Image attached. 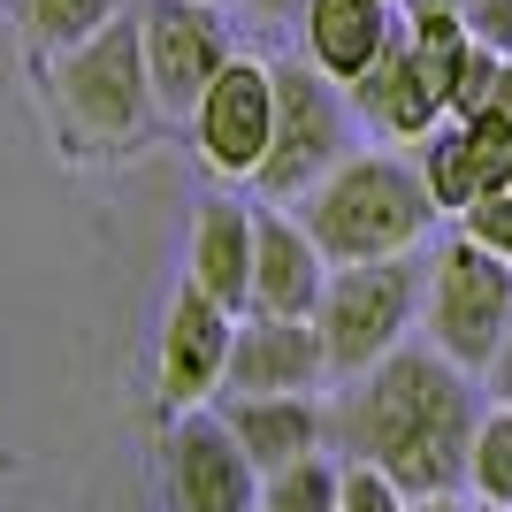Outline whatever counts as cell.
Returning <instances> with one entry per match:
<instances>
[{
  "instance_id": "cell-16",
  "label": "cell",
  "mask_w": 512,
  "mask_h": 512,
  "mask_svg": "<svg viewBox=\"0 0 512 512\" xmlns=\"http://www.w3.org/2000/svg\"><path fill=\"white\" fill-rule=\"evenodd\" d=\"M505 161L512 153L467 138L459 123H436L428 138H413V169H421L436 214H451V222H459V207H474L482 192H505Z\"/></svg>"
},
{
  "instance_id": "cell-15",
  "label": "cell",
  "mask_w": 512,
  "mask_h": 512,
  "mask_svg": "<svg viewBox=\"0 0 512 512\" xmlns=\"http://www.w3.org/2000/svg\"><path fill=\"white\" fill-rule=\"evenodd\" d=\"M299 31H306V62L321 77L352 85L398 39V8L390 0H299Z\"/></svg>"
},
{
  "instance_id": "cell-1",
  "label": "cell",
  "mask_w": 512,
  "mask_h": 512,
  "mask_svg": "<svg viewBox=\"0 0 512 512\" xmlns=\"http://www.w3.org/2000/svg\"><path fill=\"white\" fill-rule=\"evenodd\" d=\"M482 421L474 375L451 367L436 344H398L383 360L352 375L344 406L329 413L337 444L367 467H383L406 497L467 490V444Z\"/></svg>"
},
{
  "instance_id": "cell-6",
  "label": "cell",
  "mask_w": 512,
  "mask_h": 512,
  "mask_svg": "<svg viewBox=\"0 0 512 512\" xmlns=\"http://www.w3.org/2000/svg\"><path fill=\"white\" fill-rule=\"evenodd\" d=\"M421 321H428V344L451 367L482 375L512 329V260L482 253L474 237L436 245V260L421 268Z\"/></svg>"
},
{
  "instance_id": "cell-27",
  "label": "cell",
  "mask_w": 512,
  "mask_h": 512,
  "mask_svg": "<svg viewBox=\"0 0 512 512\" xmlns=\"http://www.w3.org/2000/svg\"><path fill=\"white\" fill-rule=\"evenodd\" d=\"M505 192H512V161H505Z\"/></svg>"
},
{
  "instance_id": "cell-29",
  "label": "cell",
  "mask_w": 512,
  "mask_h": 512,
  "mask_svg": "<svg viewBox=\"0 0 512 512\" xmlns=\"http://www.w3.org/2000/svg\"><path fill=\"white\" fill-rule=\"evenodd\" d=\"M214 8H222V0H214Z\"/></svg>"
},
{
  "instance_id": "cell-18",
  "label": "cell",
  "mask_w": 512,
  "mask_h": 512,
  "mask_svg": "<svg viewBox=\"0 0 512 512\" xmlns=\"http://www.w3.org/2000/svg\"><path fill=\"white\" fill-rule=\"evenodd\" d=\"M467 490H474V505L512 512V406H482L474 444H467Z\"/></svg>"
},
{
  "instance_id": "cell-2",
  "label": "cell",
  "mask_w": 512,
  "mask_h": 512,
  "mask_svg": "<svg viewBox=\"0 0 512 512\" xmlns=\"http://www.w3.org/2000/svg\"><path fill=\"white\" fill-rule=\"evenodd\" d=\"M299 222L329 268H352V260L421 253L436 230V199L406 153H344L314 192H299Z\"/></svg>"
},
{
  "instance_id": "cell-13",
  "label": "cell",
  "mask_w": 512,
  "mask_h": 512,
  "mask_svg": "<svg viewBox=\"0 0 512 512\" xmlns=\"http://www.w3.org/2000/svg\"><path fill=\"white\" fill-rule=\"evenodd\" d=\"M184 283L207 291L214 306L245 314L253 306V207L245 199H199L192 214V253H184Z\"/></svg>"
},
{
  "instance_id": "cell-14",
  "label": "cell",
  "mask_w": 512,
  "mask_h": 512,
  "mask_svg": "<svg viewBox=\"0 0 512 512\" xmlns=\"http://www.w3.org/2000/svg\"><path fill=\"white\" fill-rule=\"evenodd\" d=\"M222 428L237 436V451L253 459V474H276L291 459H314L329 444V413L314 406V390H283V398H230Z\"/></svg>"
},
{
  "instance_id": "cell-3",
  "label": "cell",
  "mask_w": 512,
  "mask_h": 512,
  "mask_svg": "<svg viewBox=\"0 0 512 512\" xmlns=\"http://www.w3.org/2000/svg\"><path fill=\"white\" fill-rule=\"evenodd\" d=\"M54 107L85 146H138L153 130V77H146V46H138V16L100 23L92 39L54 54Z\"/></svg>"
},
{
  "instance_id": "cell-10",
  "label": "cell",
  "mask_w": 512,
  "mask_h": 512,
  "mask_svg": "<svg viewBox=\"0 0 512 512\" xmlns=\"http://www.w3.org/2000/svg\"><path fill=\"white\" fill-rule=\"evenodd\" d=\"M321 375H329V352H321L314 321L237 314L230 367H222V390H230V398H283V390H314Z\"/></svg>"
},
{
  "instance_id": "cell-12",
  "label": "cell",
  "mask_w": 512,
  "mask_h": 512,
  "mask_svg": "<svg viewBox=\"0 0 512 512\" xmlns=\"http://www.w3.org/2000/svg\"><path fill=\"white\" fill-rule=\"evenodd\" d=\"M230 329H237V314H230V306H214L207 291H192V283L169 299V321H161V398H169L176 413L207 406L214 390H222Z\"/></svg>"
},
{
  "instance_id": "cell-25",
  "label": "cell",
  "mask_w": 512,
  "mask_h": 512,
  "mask_svg": "<svg viewBox=\"0 0 512 512\" xmlns=\"http://www.w3.org/2000/svg\"><path fill=\"white\" fill-rule=\"evenodd\" d=\"M406 512H474L459 490H444V497H406Z\"/></svg>"
},
{
  "instance_id": "cell-20",
  "label": "cell",
  "mask_w": 512,
  "mask_h": 512,
  "mask_svg": "<svg viewBox=\"0 0 512 512\" xmlns=\"http://www.w3.org/2000/svg\"><path fill=\"white\" fill-rule=\"evenodd\" d=\"M337 512H406V490H398L383 467L344 459V467H337Z\"/></svg>"
},
{
  "instance_id": "cell-24",
  "label": "cell",
  "mask_w": 512,
  "mask_h": 512,
  "mask_svg": "<svg viewBox=\"0 0 512 512\" xmlns=\"http://www.w3.org/2000/svg\"><path fill=\"white\" fill-rule=\"evenodd\" d=\"M390 8H398V23H413V16H451L459 0H390Z\"/></svg>"
},
{
  "instance_id": "cell-11",
  "label": "cell",
  "mask_w": 512,
  "mask_h": 512,
  "mask_svg": "<svg viewBox=\"0 0 512 512\" xmlns=\"http://www.w3.org/2000/svg\"><path fill=\"white\" fill-rule=\"evenodd\" d=\"M321 283H329V260H321V245L306 237V222L291 207H276V199H260L253 207V306H245V314L314 321Z\"/></svg>"
},
{
  "instance_id": "cell-17",
  "label": "cell",
  "mask_w": 512,
  "mask_h": 512,
  "mask_svg": "<svg viewBox=\"0 0 512 512\" xmlns=\"http://www.w3.org/2000/svg\"><path fill=\"white\" fill-rule=\"evenodd\" d=\"M130 0H16V23H23V39L39 46V54H62V46L92 39L100 23H115Z\"/></svg>"
},
{
  "instance_id": "cell-9",
  "label": "cell",
  "mask_w": 512,
  "mask_h": 512,
  "mask_svg": "<svg viewBox=\"0 0 512 512\" xmlns=\"http://www.w3.org/2000/svg\"><path fill=\"white\" fill-rule=\"evenodd\" d=\"M161 482H169V512H260L253 459L207 406L176 413L169 444H161Z\"/></svg>"
},
{
  "instance_id": "cell-26",
  "label": "cell",
  "mask_w": 512,
  "mask_h": 512,
  "mask_svg": "<svg viewBox=\"0 0 512 512\" xmlns=\"http://www.w3.org/2000/svg\"><path fill=\"white\" fill-rule=\"evenodd\" d=\"M253 8H260V16H276V8H291V0H253Z\"/></svg>"
},
{
  "instance_id": "cell-22",
  "label": "cell",
  "mask_w": 512,
  "mask_h": 512,
  "mask_svg": "<svg viewBox=\"0 0 512 512\" xmlns=\"http://www.w3.org/2000/svg\"><path fill=\"white\" fill-rule=\"evenodd\" d=\"M459 23H467L474 46H490L512 62V0H459Z\"/></svg>"
},
{
  "instance_id": "cell-23",
  "label": "cell",
  "mask_w": 512,
  "mask_h": 512,
  "mask_svg": "<svg viewBox=\"0 0 512 512\" xmlns=\"http://www.w3.org/2000/svg\"><path fill=\"white\" fill-rule=\"evenodd\" d=\"M482 375H490V398H497V406H512V329H505V344L490 352V367H482Z\"/></svg>"
},
{
  "instance_id": "cell-5",
  "label": "cell",
  "mask_w": 512,
  "mask_h": 512,
  "mask_svg": "<svg viewBox=\"0 0 512 512\" xmlns=\"http://www.w3.org/2000/svg\"><path fill=\"white\" fill-rule=\"evenodd\" d=\"M276 69V138H268V153H260V199H276V207H291L299 192H314L321 176L337 169L344 153H352V100H344L337 77H321L314 62H268Z\"/></svg>"
},
{
  "instance_id": "cell-28",
  "label": "cell",
  "mask_w": 512,
  "mask_h": 512,
  "mask_svg": "<svg viewBox=\"0 0 512 512\" xmlns=\"http://www.w3.org/2000/svg\"><path fill=\"white\" fill-rule=\"evenodd\" d=\"M474 512H505V505H474Z\"/></svg>"
},
{
  "instance_id": "cell-21",
  "label": "cell",
  "mask_w": 512,
  "mask_h": 512,
  "mask_svg": "<svg viewBox=\"0 0 512 512\" xmlns=\"http://www.w3.org/2000/svg\"><path fill=\"white\" fill-rule=\"evenodd\" d=\"M459 237H474L482 253L512 260V192H482L474 207H459Z\"/></svg>"
},
{
  "instance_id": "cell-7",
  "label": "cell",
  "mask_w": 512,
  "mask_h": 512,
  "mask_svg": "<svg viewBox=\"0 0 512 512\" xmlns=\"http://www.w3.org/2000/svg\"><path fill=\"white\" fill-rule=\"evenodd\" d=\"M192 146L214 176H237V184H253L260 153L276 138V69L260 62V54H230V62L214 69V85L192 100Z\"/></svg>"
},
{
  "instance_id": "cell-8",
  "label": "cell",
  "mask_w": 512,
  "mask_h": 512,
  "mask_svg": "<svg viewBox=\"0 0 512 512\" xmlns=\"http://www.w3.org/2000/svg\"><path fill=\"white\" fill-rule=\"evenodd\" d=\"M138 46H146V77H153L161 115H192V100L214 85V69L237 54L214 0H146L138 8Z\"/></svg>"
},
{
  "instance_id": "cell-4",
  "label": "cell",
  "mask_w": 512,
  "mask_h": 512,
  "mask_svg": "<svg viewBox=\"0 0 512 512\" xmlns=\"http://www.w3.org/2000/svg\"><path fill=\"white\" fill-rule=\"evenodd\" d=\"M421 321V253L398 260H352V268H329L314 306L321 352H329V375H367V367L398 352L406 329Z\"/></svg>"
},
{
  "instance_id": "cell-19",
  "label": "cell",
  "mask_w": 512,
  "mask_h": 512,
  "mask_svg": "<svg viewBox=\"0 0 512 512\" xmlns=\"http://www.w3.org/2000/svg\"><path fill=\"white\" fill-rule=\"evenodd\" d=\"M260 512H337V467L314 451V459L260 474Z\"/></svg>"
}]
</instances>
